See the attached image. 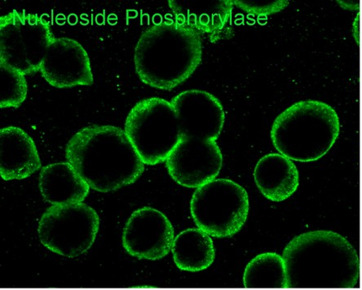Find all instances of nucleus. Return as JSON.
<instances>
[{
	"mask_svg": "<svg viewBox=\"0 0 362 290\" xmlns=\"http://www.w3.org/2000/svg\"><path fill=\"white\" fill-rule=\"evenodd\" d=\"M178 119L181 136L216 141L225 123L219 99L209 92L189 90L171 102Z\"/></svg>",
	"mask_w": 362,
	"mask_h": 290,
	"instance_id": "nucleus-10",
	"label": "nucleus"
},
{
	"mask_svg": "<svg viewBox=\"0 0 362 290\" xmlns=\"http://www.w3.org/2000/svg\"><path fill=\"white\" fill-rule=\"evenodd\" d=\"M172 252L180 270L196 272L205 270L214 262L216 250L211 236L199 229H189L175 237Z\"/></svg>",
	"mask_w": 362,
	"mask_h": 290,
	"instance_id": "nucleus-16",
	"label": "nucleus"
},
{
	"mask_svg": "<svg viewBox=\"0 0 362 290\" xmlns=\"http://www.w3.org/2000/svg\"><path fill=\"white\" fill-rule=\"evenodd\" d=\"M202 56L198 30L177 22H164L141 36L135 50L136 71L147 85L173 90L193 75Z\"/></svg>",
	"mask_w": 362,
	"mask_h": 290,
	"instance_id": "nucleus-2",
	"label": "nucleus"
},
{
	"mask_svg": "<svg viewBox=\"0 0 362 290\" xmlns=\"http://www.w3.org/2000/svg\"><path fill=\"white\" fill-rule=\"evenodd\" d=\"M340 130L339 116L327 103L303 101L278 116L271 138L279 154L296 162L320 159L332 150Z\"/></svg>",
	"mask_w": 362,
	"mask_h": 290,
	"instance_id": "nucleus-3",
	"label": "nucleus"
},
{
	"mask_svg": "<svg viewBox=\"0 0 362 290\" xmlns=\"http://www.w3.org/2000/svg\"><path fill=\"white\" fill-rule=\"evenodd\" d=\"M233 5L243 11L257 15L267 16L281 11L288 2L287 1H262V0H233Z\"/></svg>",
	"mask_w": 362,
	"mask_h": 290,
	"instance_id": "nucleus-19",
	"label": "nucleus"
},
{
	"mask_svg": "<svg viewBox=\"0 0 362 290\" xmlns=\"http://www.w3.org/2000/svg\"><path fill=\"white\" fill-rule=\"evenodd\" d=\"M28 96L25 75L0 61V107L19 108Z\"/></svg>",
	"mask_w": 362,
	"mask_h": 290,
	"instance_id": "nucleus-18",
	"label": "nucleus"
},
{
	"mask_svg": "<svg viewBox=\"0 0 362 290\" xmlns=\"http://www.w3.org/2000/svg\"><path fill=\"white\" fill-rule=\"evenodd\" d=\"M66 154L78 175L100 193L130 186L145 171L125 131L113 126H90L79 131L69 141Z\"/></svg>",
	"mask_w": 362,
	"mask_h": 290,
	"instance_id": "nucleus-1",
	"label": "nucleus"
},
{
	"mask_svg": "<svg viewBox=\"0 0 362 290\" xmlns=\"http://www.w3.org/2000/svg\"><path fill=\"white\" fill-rule=\"evenodd\" d=\"M40 168L38 150L25 131L17 126L0 130V175L4 181L28 178Z\"/></svg>",
	"mask_w": 362,
	"mask_h": 290,
	"instance_id": "nucleus-12",
	"label": "nucleus"
},
{
	"mask_svg": "<svg viewBox=\"0 0 362 290\" xmlns=\"http://www.w3.org/2000/svg\"><path fill=\"white\" fill-rule=\"evenodd\" d=\"M40 188L47 203L61 205L83 203L88 196L90 187L67 162L42 167Z\"/></svg>",
	"mask_w": 362,
	"mask_h": 290,
	"instance_id": "nucleus-14",
	"label": "nucleus"
},
{
	"mask_svg": "<svg viewBox=\"0 0 362 290\" xmlns=\"http://www.w3.org/2000/svg\"><path fill=\"white\" fill-rule=\"evenodd\" d=\"M55 39L45 20L14 10L0 18V61L24 75H33Z\"/></svg>",
	"mask_w": 362,
	"mask_h": 290,
	"instance_id": "nucleus-7",
	"label": "nucleus"
},
{
	"mask_svg": "<svg viewBox=\"0 0 362 290\" xmlns=\"http://www.w3.org/2000/svg\"><path fill=\"white\" fill-rule=\"evenodd\" d=\"M286 277L284 258L275 253H264L248 263L243 282L249 289L284 287Z\"/></svg>",
	"mask_w": 362,
	"mask_h": 290,
	"instance_id": "nucleus-17",
	"label": "nucleus"
},
{
	"mask_svg": "<svg viewBox=\"0 0 362 290\" xmlns=\"http://www.w3.org/2000/svg\"><path fill=\"white\" fill-rule=\"evenodd\" d=\"M124 131L144 164L148 166L166 162L181 138L171 102L157 97L143 99L132 108Z\"/></svg>",
	"mask_w": 362,
	"mask_h": 290,
	"instance_id": "nucleus-4",
	"label": "nucleus"
},
{
	"mask_svg": "<svg viewBox=\"0 0 362 290\" xmlns=\"http://www.w3.org/2000/svg\"><path fill=\"white\" fill-rule=\"evenodd\" d=\"M166 166L169 175L180 186L199 188L219 175L222 152L216 141L181 136Z\"/></svg>",
	"mask_w": 362,
	"mask_h": 290,
	"instance_id": "nucleus-8",
	"label": "nucleus"
},
{
	"mask_svg": "<svg viewBox=\"0 0 362 290\" xmlns=\"http://www.w3.org/2000/svg\"><path fill=\"white\" fill-rule=\"evenodd\" d=\"M174 240L173 226L167 216L151 207L133 212L122 234L126 251L141 260H161L172 251Z\"/></svg>",
	"mask_w": 362,
	"mask_h": 290,
	"instance_id": "nucleus-9",
	"label": "nucleus"
},
{
	"mask_svg": "<svg viewBox=\"0 0 362 290\" xmlns=\"http://www.w3.org/2000/svg\"><path fill=\"white\" fill-rule=\"evenodd\" d=\"M177 22L198 30L213 33L222 30L231 17L232 0H173L169 1Z\"/></svg>",
	"mask_w": 362,
	"mask_h": 290,
	"instance_id": "nucleus-15",
	"label": "nucleus"
},
{
	"mask_svg": "<svg viewBox=\"0 0 362 290\" xmlns=\"http://www.w3.org/2000/svg\"><path fill=\"white\" fill-rule=\"evenodd\" d=\"M40 71L45 80L57 88L89 86L93 83L88 52L71 39L56 38L52 42Z\"/></svg>",
	"mask_w": 362,
	"mask_h": 290,
	"instance_id": "nucleus-11",
	"label": "nucleus"
},
{
	"mask_svg": "<svg viewBox=\"0 0 362 290\" xmlns=\"http://www.w3.org/2000/svg\"><path fill=\"white\" fill-rule=\"evenodd\" d=\"M100 226L95 210L84 203L52 205L39 224L41 243L57 255L76 258L93 245Z\"/></svg>",
	"mask_w": 362,
	"mask_h": 290,
	"instance_id": "nucleus-6",
	"label": "nucleus"
},
{
	"mask_svg": "<svg viewBox=\"0 0 362 290\" xmlns=\"http://www.w3.org/2000/svg\"><path fill=\"white\" fill-rule=\"evenodd\" d=\"M254 179L264 196L276 203L292 196L300 183L299 171L294 162L280 154H269L259 159Z\"/></svg>",
	"mask_w": 362,
	"mask_h": 290,
	"instance_id": "nucleus-13",
	"label": "nucleus"
},
{
	"mask_svg": "<svg viewBox=\"0 0 362 290\" xmlns=\"http://www.w3.org/2000/svg\"><path fill=\"white\" fill-rule=\"evenodd\" d=\"M190 212L197 226L204 233L216 238L231 237L246 223L248 194L231 179H216L196 189Z\"/></svg>",
	"mask_w": 362,
	"mask_h": 290,
	"instance_id": "nucleus-5",
	"label": "nucleus"
}]
</instances>
